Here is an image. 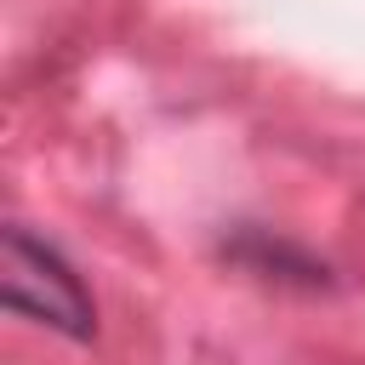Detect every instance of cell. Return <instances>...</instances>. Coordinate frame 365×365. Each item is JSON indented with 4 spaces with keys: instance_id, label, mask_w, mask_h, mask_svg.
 I'll list each match as a JSON object with an SVG mask.
<instances>
[{
    "instance_id": "1",
    "label": "cell",
    "mask_w": 365,
    "mask_h": 365,
    "mask_svg": "<svg viewBox=\"0 0 365 365\" xmlns=\"http://www.w3.org/2000/svg\"><path fill=\"white\" fill-rule=\"evenodd\" d=\"M6 302L17 314H29L34 325H51L74 342H86L97 331L91 319V297L80 285V274L63 262L57 245L34 240L29 228H11L6 234Z\"/></svg>"
}]
</instances>
